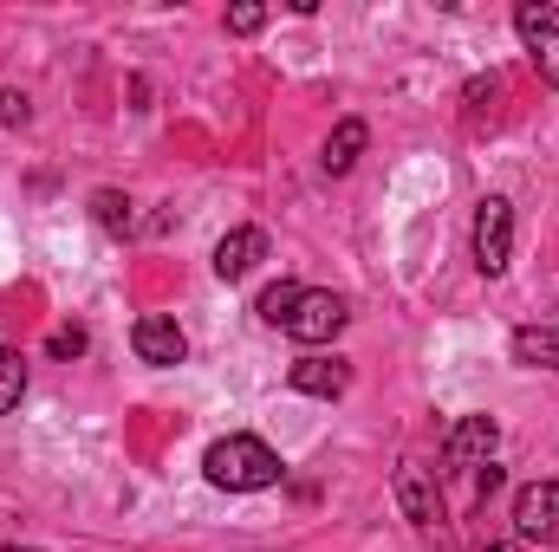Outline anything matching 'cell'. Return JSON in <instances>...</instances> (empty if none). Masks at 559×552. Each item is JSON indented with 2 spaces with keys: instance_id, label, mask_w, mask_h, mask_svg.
I'll return each instance as SVG.
<instances>
[{
  "instance_id": "obj_5",
  "label": "cell",
  "mask_w": 559,
  "mask_h": 552,
  "mask_svg": "<svg viewBox=\"0 0 559 552\" xmlns=\"http://www.w3.org/2000/svg\"><path fill=\"white\" fill-rule=\"evenodd\" d=\"M514 533L540 540V547H559V481H527L514 494Z\"/></svg>"
},
{
  "instance_id": "obj_19",
  "label": "cell",
  "mask_w": 559,
  "mask_h": 552,
  "mask_svg": "<svg viewBox=\"0 0 559 552\" xmlns=\"http://www.w3.org/2000/svg\"><path fill=\"white\" fill-rule=\"evenodd\" d=\"M495 488H501V468H495V461H481V475H475V494H481V501H488V494H495Z\"/></svg>"
},
{
  "instance_id": "obj_8",
  "label": "cell",
  "mask_w": 559,
  "mask_h": 552,
  "mask_svg": "<svg viewBox=\"0 0 559 552\" xmlns=\"http://www.w3.org/2000/svg\"><path fill=\"white\" fill-rule=\"evenodd\" d=\"M286 377H293L299 397H325V404L352 391V364H345V358H299Z\"/></svg>"
},
{
  "instance_id": "obj_13",
  "label": "cell",
  "mask_w": 559,
  "mask_h": 552,
  "mask_svg": "<svg viewBox=\"0 0 559 552\" xmlns=\"http://www.w3.org/2000/svg\"><path fill=\"white\" fill-rule=\"evenodd\" d=\"M92 215H98L105 235H124V228H131V202H124L118 189H98V195H92Z\"/></svg>"
},
{
  "instance_id": "obj_16",
  "label": "cell",
  "mask_w": 559,
  "mask_h": 552,
  "mask_svg": "<svg viewBox=\"0 0 559 552\" xmlns=\"http://www.w3.org/2000/svg\"><path fill=\"white\" fill-rule=\"evenodd\" d=\"M46 351H52V358H79V351H85V332H79V325H59V332L46 338Z\"/></svg>"
},
{
  "instance_id": "obj_14",
  "label": "cell",
  "mask_w": 559,
  "mask_h": 552,
  "mask_svg": "<svg viewBox=\"0 0 559 552\" xmlns=\"http://www.w3.org/2000/svg\"><path fill=\"white\" fill-rule=\"evenodd\" d=\"M514 358L521 364H559V338L554 332H514Z\"/></svg>"
},
{
  "instance_id": "obj_3",
  "label": "cell",
  "mask_w": 559,
  "mask_h": 552,
  "mask_svg": "<svg viewBox=\"0 0 559 552\" xmlns=\"http://www.w3.org/2000/svg\"><path fill=\"white\" fill-rule=\"evenodd\" d=\"M508 254H514V202L481 195V208H475V267L495 279L508 274Z\"/></svg>"
},
{
  "instance_id": "obj_10",
  "label": "cell",
  "mask_w": 559,
  "mask_h": 552,
  "mask_svg": "<svg viewBox=\"0 0 559 552\" xmlns=\"http://www.w3.org/2000/svg\"><path fill=\"white\" fill-rule=\"evenodd\" d=\"M495 442H501L495 416H462V422L449 429L442 455H449V461H495Z\"/></svg>"
},
{
  "instance_id": "obj_15",
  "label": "cell",
  "mask_w": 559,
  "mask_h": 552,
  "mask_svg": "<svg viewBox=\"0 0 559 552\" xmlns=\"http://www.w3.org/2000/svg\"><path fill=\"white\" fill-rule=\"evenodd\" d=\"M299 292H306V286H293V279L267 286V292H261V319H267V325H286V312H293V299H299Z\"/></svg>"
},
{
  "instance_id": "obj_2",
  "label": "cell",
  "mask_w": 559,
  "mask_h": 552,
  "mask_svg": "<svg viewBox=\"0 0 559 552\" xmlns=\"http://www.w3.org/2000/svg\"><path fill=\"white\" fill-rule=\"evenodd\" d=\"M345 319H352V312H345V299H338V292L306 286V292L293 299V312H286V325H280V332H286V338H299V345H332V338L345 332Z\"/></svg>"
},
{
  "instance_id": "obj_21",
  "label": "cell",
  "mask_w": 559,
  "mask_h": 552,
  "mask_svg": "<svg viewBox=\"0 0 559 552\" xmlns=\"http://www.w3.org/2000/svg\"><path fill=\"white\" fill-rule=\"evenodd\" d=\"M0 552H33V547H0Z\"/></svg>"
},
{
  "instance_id": "obj_20",
  "label": "cell",
  "mask_w": 559,
  "mask_h": 552,
  "mask_svg": "<svg viewBox=\"0 0 559 552\" xmlns=\"http://www.w3.org/2000/svg\"><path fill=\"white\" fill-rule=\"evenodd\" d=\"M481 552H521V547H481Z\"/></svg>"
},
{
  "instance_id": "obj_7",
  "label": "cell",
  "mask_w": 559,
  "mask_h": 552,
  "mask_svg": "<svg viewBox=\"0 0 559 552\" xmlns=\"http://www.w3.org/2000/svg\"><path fill=\"white\" fill-rule=\"evenodd\" d=\"M131 345H138L143 364H156V371H163V364H182V358H189V338H182V325H176V319H156V312H150V319H138Z\"/></svg>"
},
{
  "instance_id": "obj_12",
  "label": "cell",
  "mask_w": 559,
  "mask_h": 552,
  "mask_svg": "<svg viewBox=\"0 0 559 552\" xmlns=\"http://www.w3.org/2000/svg\"><path fill=\"white\" fill-rule=\"evenodd\" d=\"M20 397H26V358L13 345H0V416L20 410Z\"/></svg>"
},
{
  "instance_id": "obj_17",
  "label": "cell",
  "mask_w": 559,
  "mask_h": 552,
  "mask_svg": "<svg viewBox=\"0 0 559 552\" xmlns=\"http://www.w3.org/2000/svg\"><path fill=\"white\" fill-rule=\"evenodd\" d=\"M267 26V7H235L228 13V33H261Z\"/></svg>"
},
{
  "instance_id": "obj_22",
  "label": "cell",
  "mask_w": 559,
  "mask_h": 552,
  "mask_svg": "<svg viewBox=\"0 0 559 552\" xmlns=\"http://www.w3.org/2000/svg\"><path fill=\"white\" fill-rule=\"evenodd\" d=\"M554 371H559V364H554Z\"/></svg>"
},
{
  "instance_id": "obj_11",
  "label": "cell",
  "mask_w": 559,
  "mask_h": 552,
  "mask_svg": "<svg viewBox=\"0 0 559 552\" xmlns=\"http://www.w3.org/2000/svg\"><path fill=\"white\" fill-rule=\"evenodd\" d=\"M365 137H371V131H365V118H345V124H338V131L325 137V156H319V163H325V176H345V169L358 163Z\"/></svg>"
},
{
  "instance_id": "obj_6",
  "label": "cell",
  "mask_w": 559,
  "mask_h": 552,
  "mask_svg": "<svg viewBox=\"0 0 559 552\" xmlns=\"http://www.w3.org/2000/svg\"><path fill=\"white\" fill-rule=\"evenodd\" d=\"M391 488H397V507H404V520H411V527L429 533V527L442 520V494H436V475H429L423 461H397Z\"/></svg>"
},
{
  "instance_id": "obj_4",
  "label": "cell",
  "mask_w": 559,
  "mask_h": 552,
  "mask_svg": "<svg viewBox=\"0 0 559 552\" xmlns=\"http://www.w3.org/2000/svg\"><path fill=\"white\" fill-rule=\"evenodd\" d=\"M514 33H521L534 72H540L547 85H559V7H547V0H521V7H514Z\"/></svg>"
},
{
  "instance_id": "obj_9",
  "label": "cell",
  "mask_w": 559,
  "mask_h": 552,
  "mask_svg": "<svg viewBox=\"0 0 559 552\" xmlns=\"http://www.w3.org/2000/svg\"><path fill=\"white\" fill-rule=\"evenodd\" d=\"M261 261H267V235H261V228H235V235H222V248H215V274L222 279H248Z\"/></svg>"
},
{
  "instance_id": "obj_18",
  "label": "cell",
  "mask_w": 559,
  "mask_h": 552,
  "mask_svg": "<svg viewBox=\"0 0 559 552\" xmlns=\"http://www.w3.org/2000/svg\"><path fill=\"white\" fill-rule=\"evenodd\" d=\"M33 111H26V98L20 92H0V124H26Z\"/></svg>"
},
{
  "instance_id": "obj_1",
  "label": "cell",
  "mask_w": 559,
  "mask_h": 552,
  "mask_svg": "<svg viewBox=\"0 0 559 552\" xmlns=\"http://www.w3.org/2000/svg\"><path fill=\"white\" fill-rule=\"evenodd\" d=\"M202 475L215 488H228V494H254V488H274L286 468H280V455L261 435H222V442H209Z\"/></svg>"
}]
</instances>
